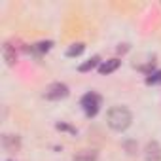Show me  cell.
Returning <instances> with one entry per match:
<instances>
[{"mask_svg":"<svg viewBox=\"0 0 161 161\" xmlns=\"http://www.w3.org/2000/svg\"><path fill=\"white\" fill-rule=\"evenodd\" d=\"M106 121H108V127H110L112 131L121 133V131H125V129L131 125L133 114H131L129 108H125V106H114V108L108 110Z\"/></svg>","mask_w":161,"mask_h":161,"instance_id":"1","label":"cell"},{"mask_svg":"<svg viewBox=\"0 0 161 161\" xmlns=\"http://www.w3.org/2000/svg\"><path fill=\"white\" fill-rule=\"evenodd\" d=\"M101 103H103V101H101V95H97V93H93V91L86 93V95L82 97V101H80V104H82V108H84V112H86L87 118H95V116L99 114Z\"/></svg>","mask_w":161,"mask_h":161,"instance_id":"2","label":"cell"},{"mask_svg":"<svg viewBox=\"0 0 161 161\" xmlns=\"http://www.w3.org/2000/svg\"><path fill=\"white\" fill-rule=\"evenodd\" d=\"M44 97H46L47 101H61V99H66V97H68V87H66V84H63V82H53V84H49V86L46 87Z\"/></svg>","mask_w":161,"mask_h":161,"instance_id":"3","label":"cell"},{"mask_svg":"<svg viewBox=\"0 0 161 161\" xmlns=\"http://www.w3.org/2000/svg\"><path fill=\"white\" fill-rule=\"evenodd\" d=\"M144 157H146V161H161V146L155 140L148 142L146 150H144Z\"/></svg>","mask_w":161,"mask_h":161,"instance_id":"4","label":"cell"},{"mask_svg":"<svg viewBox=\"0 0 161 161\" xmlns=\"http://www.w3.org/2000/svg\"><path fill=\"white\" fill-rule=\"evenodd\" d=\"M2 146H4L6 152H17L19 146H21L19 136H15V135H4L2 136Z\"/></svg>","mask_w":161,"mask_h":161,"instance_id":"5","label":"cell"},{"mask_svg":"<svg viewBox=\"0 0 161 161\" xmlns=\"http://www.w3.org/2000/svg\"><path fill=\"white\" fill-rule=\"evenodd\" d=\"M119 64H121V61L119 59H108V61H103L101 63V66H99V74H112L114 70H118L119 68Z\"/></svg>","mask_w":161,"mask_h":161,"instance_id":"6","label":"cell"},{"mask_svg":"<svg viewBox=\"0 0 161 161\" xmlns=\"http://www.w3.org/2000/svg\"><path fill=\"white\" fill-rule=\"evenodd\" d=\"M2 57L8 64H15L17 61V53H15V47H12V44H4L2 46Z\"/></svg>","mask_w":161,"mask_h":161,"instance_id":"7","label":"cell"},{"mask_svg":"<svg viewBox=\"0 0 161 161\" xmlns=\"http://www.w3.org/2000/svg\"><path fill=\"white\" fill-rule=\"evenodd\" d=\"M72 161H97V152L95 150H82L72 157Z\"/></svg>","mask_w":161,"mask_h":161,"instance_id":"8","label":"cell"},{"mask_svg":"<svg viewBox=\"0 0 161 161\" xmlns=\"http://www.w3.org/2000/svg\"><path fill=\"white\" fill-rule=\"evenodd\" d=\"M99 66H101V57H99V55H95V57H91L89 61H86L84 64H80V66H78V70H80V72H89V70L99 68Z\"/></svg>","mask_w":161,"mask_h":161,"instance_id":"9","label":"cell"},{"mask_svg":"<svg viewBox=\"0 0 161 161\" xmlns=\"http://www.w3.org/2000/svg\"><path fill=\"white\" fill-rule=\"evenodd\" d=\"M51 46H53V42H51V40H47V42H38V44H34V46L31 47V51H34L36 55H42V53L49 51V49H51Z\"/></svg>","mask_w":161,"mask_h":161,"instance_id":"10","label":"cell"},{"mask_svg":"<svg viewBox=\"0 0 161 161\" xmlns=\"http://www.w3.org/2000/svg\"><path fill=\"white\" fill-rule=\"evenodd\" d=\"M86 49V46L82 42H78V44H72L68 49H66V57H78V55H82Z\"/></svg>","mask_w":161,"mask_h":161,"instance_id":"11","label":"cell"},{"mask_svg":"<svg viewBox=\"0 0 161 161\" xmlns=\"http://www.w3.org/2000/svg\"><path fill=\"white\" fill-rule=\"evenodd\" d=\"M146 84H148V86H157V84H161V70L150 72V76L146 78Z\"/></svg>","mask_w":161,"mask_h":161,"instance_id":"12","label":"cell"},{"mask_svg":"<svg viewBox=\"0 0 161 161\" xmlns=\"http://www.w3.org/2000/svg\"><path fill=\"white\" fill-rule=\"evenodd\" d=\"M55 127H57L59 131H68V133H76V129H72V127H68L66 123H57Z\"/></svg>","mask_w":161,"mask_h":161,"instance_id":"13","label":"cell"},{"mask_svg":"<svg viewBox=\"0 0 161 161\" xmlns=\"http://www.w3.org/2000/svg\"><path fill=\"white\" fill-rule=\"evenodd\" d=\"M6 161H14V159H6Z\"/></svg>","mask_w":161,"mask_h":161,"instance_id":"14","label":"cell"}]
</instances>
